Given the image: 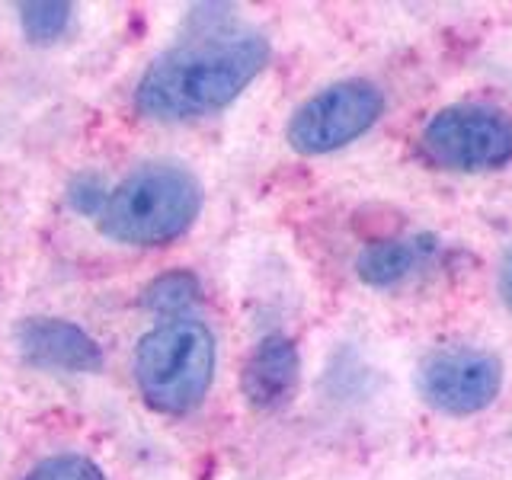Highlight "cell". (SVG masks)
I'll return each mask as SVG.
<instances>
[{"label": "cell", "instance_id": "cell-10", "mask_svg": "<svg viewBox=\"0 0 512 480\" xmlns=\"http://www.w3.org/2000/svg\"><path fill=\"white\" fill-rule=\"evenodd\" d=\"M202 298V285L199 279L186 269L167 272V276H157L148 288H144V304L157 314H176L189 311L192 304H199Z\"/></svg>", "mask_w": 512, "mask_h": 480}, {"label": "cell", "instance_id": "cell-13", "mask_svg": "<svg viewBox=\"0 0 512 480\" xmlns=\"http://www.w3.org/2000/svg\"><path fill=\"white\" fill-rule=\"evenodd\" d=\"M496 285H500V298L503 304L512 311V250L503 253L500 260V276H496Z\"/></svg>", "mask_w": 512, "mask_h": 480}, {"label": "cell", "instance_id": "cell-11", "mask_svg": "<svg viewBox=\"0 0 512 480\" xmlns=\"http://www.w3.org/2000/svg\"><path fill=\"white\" fill-rule=\"evenodd\" d=\"M74 7L61 4V0H39V4H23L20 7V23L29 42L45 45L64 36V29L71 26Z\"/></svg>", "mask_w": 512, "mask_h": 480}, {"label": "cell", "instance_id": "cell-5", "mask_svg": "<svg viewBox=\"0 0 512 480\" xmlns=\"http://www.w3.org/2000/svg\"><path fill=\"white\" fill-rule=\"evenodd\" d=\"M384 112V93L372 80L352 77L308 96L285 125V141L304 157L333 154L365 135Z\"/></svg>", "mask_w": 512, "mask_h": 480}, {"label": "cell", "instance_id": "cell-8", "mask_svg": "<svg viewBox=\"0 0 512 480\" xmlns=\"http://www.w3.org/2000/svg\"><path fill=\"white\" fill-rule=\"evenodd\" d=\"M301 378L298 346L282 333H269L253 346L244 365V397L253 410H279L292 400Z\"/></svg>", "mask_w": 512, "mask_h": 480}, {"label": "cell", "instance_id": "cell-1", "mask_svg": "<svg viewBox=\"0 0 512 480\" xmlns=\"http://www.w3.org/2000/svg\"><path fill=\"white\" fill-rule=\"evenodd\" d=\"M269 61V39L256 29H228L173 45L157 55L135 87L141 116L157 122L199 119L231 106Z\"/></svg>", "mask_w": 512, "mask_h": 480}, {"label": "cell", "instance_id": "cell-12", "mask_svg": "<svg viewBox=\"0 0 512 480\" xmlns=\"http://www.w3.org/2000/svg\"><path fill=\"white\" fill-rule=\"evenodd\" d=\"M23 480H106V474L84 455H55L39 461Z\"/></svg>", "mask_w": 512, "mask_h": 480}, {"label": "cell", "instance_id": "cell-7", "mask_svg": "<svg viewBox=\"0 0 512 480\" xmlns=\"http://www.w3.org/2000/svg\"><path fill=\"white\" fill-rule=\"evenodd\" d=\"M20 356L42 372H96L103 349L87 330L58 317H26L16 327Z\"/></svg>", "mask_w": 512, "mask_h": 480}, {"label": "cell", "instance_id": "cell-3", "mask_svg": "<svg viewBox=\"0 0 512 480\" xmlns=\"http://www.w3.org/2000/svg\"><path fill=\"white\" fill-rule=\"evenodd\" d=\"M215 336L205 324L173 317L138 340L135 381L148 404L180 416L196 410L215 381Z\"/></svg>", "mask_w": 512, "mask_h": 480}, {"label": "cell", "instance_id": "cell-4", "mask_svg": "<svg viewBox=\"0 0 512 480\" xmlns=\"http://www.w3.org/2000/svg\"><path fill=\"white\" fill-rule=\"evenodd\" d=\"M420 154L432 167L477 173L512 160V119L480 103H455L432 116L420 132Z\"/></svg>", "mask_w": 512, "mask_h": 480}, {"label": "cell", "instance_id": "cell-6", "mask_svg": "<svg viewBox=\"0 0 512 480\" xmlns=\"http://www.w3.org/2000/svg\"><path fill=\"white\" fill-rule=\"evenodd\" d=\"M503 388V362L487 349L445 346L416 368V391L432 410L471 416L487 410Z\"/></svg>", "mask_w": 512, "mask_h": 480}, {"label": "cell", "instance_id": "cell-9", "mask_svg": "<svg viewBox=\"0 0 512 480\" xmlns=\"http://www.w3.org/2000/svg\"><path fill=\"white\" fill-rule=\"evenodd\" d=\"M432 250H436V237H394V240H375L356 256V272L365 285L372 288H391L404 282L413 269H420Z\"/></svg>", "mask_w": 512, "mask_h": 480}, {"label": "cell", "instance_id": "cell-2", "mask_svg": "<svg viewBox=\"0 0 512 480\" xmlns=\"http://www.w3.org/2000/svg\"><path fill=\"white\" fill-rule=\"evenodd\" d=\"M202 212V183L176 160L141 164L109 192L100 231L128 247H164L183 237Z\"/></svg>", "mask_w": 512, "mask_h": 480}]
</instances>
